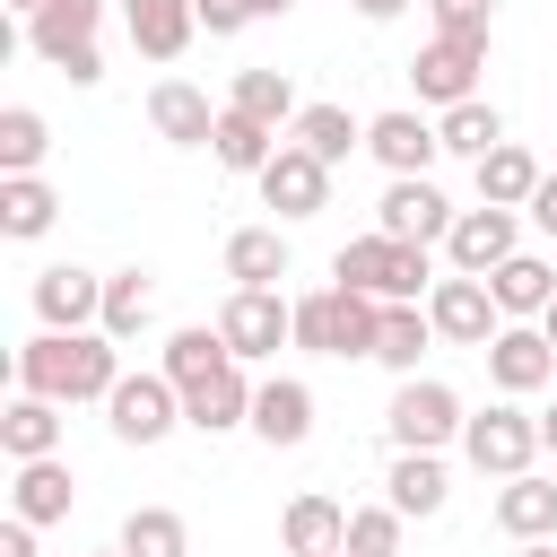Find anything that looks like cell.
Wrapping results in <instances>:
<instances>
[{"label":"cell","mask_w":557,"mask_h":557,"mask_svg":"<svg viewBox=\"0 0 557 557\" xmlns=\"http://www.w3.org/2000/svg\"><path fill=\"white\" fill-rule=\"evenodd\" d=\"M244 9H252V17H287L296 0H244Z\"/></svg>","instance_id":"obj_45"},{"label":"cell","mask_w":557,"mask_h":557,"mask_svg":"<svg viewBox=\"0 0 557 557\" xmlns=\"http://www.w3.org/2000/svg\"><path fill=\"white\" fill-rule=\"evenodd\" d=\"M540 183H548V174H540V157H531L522 139H505V148L479 157V200H487V209H531Z\"/></svg>","instance_id":"obj_28"},{"label":"cell","mask_w":557,"mask_h":557,"mask_svg":"<svg viewBox=\"0 0 557 557\" xmlns=\"http://www.w3.org/2000/svg\"><path fill=\"white\" fill-rule=\"evenodd\" d=\"M453 218H461V209H453L426 174H400V183H383V200H374V235H400V244H426V252L453 235Z\"/></svg>","instance_id":"obj_9"},{"label":"cell","mask_w":557,"mask_h":557,"mask_svg":"<svg viewBox=\"0 0 557 557\" xmlns=\"http://www.w3.org/2000/svg\"><path fill=\"white\" fill-rule=\"evenodd\" d=\"M218 339L235 348V366H261V357H278V348L296 339V305H287L278 287H235V296L218 305Z\"/></svg>","instance_id":"obj_6"},{"label":"cell","mask_w":557,"mask_h":557,"mask_svg":"<svg viewBox=\"0 0 557 557\" xmlns=\"http://www.w3.org/2000/svg\"><path fill=\"white\" fill-rule=\"evenodd\" d=\"M461 461H470L479 479H522V470L540 461V418H531L522 400L479 409V418L461 426Z\"/></svg>","instance_id":"obj_5"},{"label":"cell","mask_w":557,"mask_h":557,"mask_svg":"<svg viewBox=\"0 0 557 557\" xmlns=\"http://www.w3.org/2000/svg\"><path fill=\"white\" fill-rule=\"evenodd\" d=\"M252 392H261V383H244V366H226V374H209L200 392H183V426L235 435V426H252Z\"/></svg>","instance_id":"obj_22"},{"label":"cell","mask_w":557,"mask_h":557,"mask_svg":"<svg viewBox=\"0 0 557 557\" xmlns=\"http://www.w3.org/2000/svg\"><path fill=\"white\" fill-rule=\"evenodd\" d=\"M9 374H17V392H44V400L78 409V400H104L122 383V348L104 331H35Z\"/></svg>","instance_id":"obj_1"},{"label":"cell","mask_w":557,"mask_h":557,"mask_svg":"<svg viewBox=\"0 0 557 557\" xmlns=\"http://www.w3.org/2000/svg\"><path fill=\"white\" fill-rule=\"evenodd\" d=\"M226 113H244V122H261V131H296V87H287V70H235V87H226Z\"/></svg>","instance_id":"obj_27"},{"label":"cell","mask_w":557,"mask_h":557,"mask_svg":"<svg viewBox=\"0 0 557 557\" xmlns=\"http://www.w3.org/2000/svg\"><path fill=\"white\" fill-rule=\"evenodd\" d=\"M0 453H9V461H52V453H61V400L17 392V400L0 409Z\"/></svg>","instance_id":"obj_23"},{"label":"cell","mask_w":557,"mask_h":557,"mask_svg":"<svg viewBox=\"0 0 557 557\" xmlns=\"http://www.w3.org/2000/svg\"><path fill=\"white\" fill-rule=\"evenodd\" d=\"M496 531L522 548V540H557V479H540V470H522V479H505L496 487Z\"/></svg>","instance_id":"obj_20"},{"label":"cell","mask_w":557,"mask_h":557,"mask_svg":"<svg viewBox=\"0 0 557 557\" xmlns=\"http://www.w3.org/2000/svg\"><path fill=\"white\" fill-rule=\"evenodd\" d=\"M287 139H296V148H313V157H322V165H339V157H348V148H366V122H357V113H348V104H305V113H296V131H287Z\"/></svg>","instance_id":"obj_36"},{"label":"cell","mask_w":557,"mask_h":557,"mask_svg":"<svg viewBox=\"0 0 557 557\" xmlns=\"http://www.w3.org/2000/svg\"><path fill=\"white\" fill-rule=\"evenodd\" d=\"M540 331H548V348H557V305H548V313H540Z\"/></svg>","instance_id":"obj_48"},{"label":"cell","mask_w":557,"mask_h":557,"mask_svg":"<svg viewBox=\"0 0 557 557\" xmlns=\"http://www.w3.org/2000/svg\"><path fill=\"white\" fill-rule=\"evenodd\" d=\"M191 17H200V26H209V35H218V44H226V35H244V26H252V9H244V0H191Z\"/></svg>","instance_id":"obj_41"},{"label":"cell","mask_w":557,"mask_h":557,"mask_svg":"<svg viewBox=\"0 0 557 557\" xmlns=\"http://www.w3.org/2000/svg\"><path fill=\"white\" fill-rule=\"evenodd\" d=\"M122 26H131V44H139L148 61H174V52L200 35L191 0H122Z\"/></svg>","instance_id":"obj_26"},{"label":"cell","mask_w":557,"mask_h":557,"mask_svg":"<svg viewBox=\"0 0 557 557\" xmlns=\"http://www.w3.org/2000/svg\"><path fill=\"white\" fill-rule=\"evenodd\" d=\"M435 139H444V157H487V148H505V113L487 104V96H470V104H453V113H435Z\"/></svg>","instance_id":"obj_34"},{"label":"cell","mask_w":557,"mask_h":557,"mask_svg":"<svg viewBox=\"0 0 557 557\" xmlns=\"http://www.w3.org/2000/svg\"><path fill=\"white\" fill-rule=\"evenodd\" d=\"M0 557H35V522L9 513V522H0Z\"/></svg>","instance_id":"obj_43"},{"label":"cell","mask_w":557,"mask_h":557,"mask_svg":"<svg viewBox=\"0 0 557 557\" xmlns=\"http://www.w3.org/2000/svg\"><path fill=\"white\" fill-rule=\"evenodd\" d=\"M9 9H26V17H35V9H52V0H9Z\"/></svg>","instance_id":"obj_49"},{"label":"cell","mask_w":557,"mask_h":557,"mask_svg":"<svg viewBox=\"0 0 557 557\" xmlns=\"http://www.w3.org/2000/svg\"><path fill=\"white\" fill-rule=\"evenodd\" d=\"M104 426H113L122 444H165V435L183 426V392H174L165 374H122V383L104 392Z\"/></svg>","instance_id":"obj_8"},{"label":"cell","mask_w":557,"mask_h":557,"mask_svg":"<svg viewBox=\"0 0 557 557\" xmlns=\"http://www.w3.org/2000/svg\"><path fill=\"white\" fill-rule=\"evenodd\" d=\"M348 9H357V17H366V26H392V17H400V9H409V0H348Z\"/></svg>","instance_id":"obj_44"},{"label":"cell","mask_w":557,"mask_h":557,"mask_svg":"<svg viewBox=\"0 0 557 557\" xmlns=\"http://www.w3.org/2000/svg\"><path fill=\"white\" fill-rule=\"evenodd\" d=\"M513 557H557V540H522V548H513Z\"/></svg>","instance_id":"obj_47"},{"label":"cell","mask_w":557,"mask_h":557,"mask_svg":"<svg viewBox=\"0 0 557 557\" xmlns=\"http://www.w3.org/2000/svg\"><path fill=\"white\" fill-rule=\"evenodd\" d=\"M96 557H122V548H96Z\"/></svg>","instance_id":"obj_50"},{"label":"cell","mask_w":557,"mask_h":557,"mask_svg":"<svg viewBox=\"0 0 557 557\" xmlns=\"http://www.w3.org/2000/svg\"><path fill=\"white\" fill-rule=\"evenodd\" d=\"M226 278L235 287H278L287 278V235L278 226H235L226 235Z\"/></svg>","instance_id":"obj_31"},{"label":"cell","mask_w":557,"mask_h":557,"mask_svg":"<svg viewBox=\"0 0 557 557\" xmlns=\"http://www.w3.org/2000/svg\"><path fill=\"white\" fill-rule=\"evenodd\" d=\"M35 322H44V331H96V322H104V278L78 270V261L35 270Z\"/></svg>","instance_id":"obj_13"},{"label":"cell","mask_w":557,"mask_h":557,"mask_svg":"<svg viewBox=\"0 0 557 557\" xmlns=\"http://www.w3.org/2000/svg\"><path fill=\"white\" fill-rule=\"evenodd\" d=\"M252 435H261L270 453H296V444L313 435V383H296V374H270V383L252 392Z\"/></svg>","instance_id":"obj_18"},{"label":"cell","mask_w":557,"mask_h":557,"mask_svg":"<svg viewBox=\"0 0 557 557\" xmlns=\"http://www.w3.org/2000/svg\"><path fill=\"white\" fill-rule=\"evenodd\" d=\"M487 296H496L505 322H540V313L557 305V270H548L540 252H513L505 270H487Z\"/></svg>","instance_id":"obj_21"},{"label":"cell","mask_w":557,"mask_h":557,"mask_svg":"<svg viewBox=\"0 0 557 557\" xmlns=\"http://www.w3.org/2000/svg\"><path fill=\"white\" fill-rule=\"evenodd\" d=\"M461 426H470V409H461V392L435 383V374H409V383L392 392V409H383L392 453H444V444H461Z\"/></svg>","instance_id":"obj_4"},{"label":"cell","mask_w":557,"mask_h":557,"mask_svg":"<svg viewBox=\"0 0 557 557\" xmlns=\"http://www.w3.org/2000/svg\"><path fill=\"white\" fill-rule=\"evenodd\" d=\"M339 557H348V548H339Z\"/></svg>","instance_id":"obj_51"},{"label":"cell","mask_w":557,"mask_h":557,"mask_svg":"<svg viewBox=\"0 0 557 557\" xmlns=\"http://www.w3.org/2000/svg\"><path fill=\"white\" fill-rule=\"evenodd\" d=\"M278 148H287L278 131H261V122H244V113H218V139H209V157H218L226 174H252V183H261V165H270Z\"/></svg>","instance_id":"obj_37"},{"label":"cell","mask_w":557,"mask_h":557,"mask_svg":"<svg viewBox=\"0 0 557 557\" xmlns=\"http://www.w3.org/2000/svg\"><path fill=\"white\" fill-rule=\"evenodd\" d=\"M331 287H357L374 305H426L435 261H426V244H400V235H348L331 261Z\"/></svg>","instance_id":"obj_2"},{"label":"cell","mask_w":557,"mask_h":557,"mask_svg":"<svg viewBox=\"0 0 557 557\" xmlns=\"http://www.w3.org/2000/svg\"><path fill=\"white\" fill-rule=\"evenodd\" d=\"M148 322H157V287H148V270H113V278H104V322H96V331L122 348V339H139Z\"/></svg>","instance_id":"obj_35"},{"label":"cell","mask_w":557,"mask_h":557,"mask_svg":"<svg viewBox=\"0 0 557 557\" xmlns=\"http://www.w3.org/2000/svg\"><path fill=\"white\" fill-rule=\"evenodd\" d=\"M479 70H487V35H435V44H418L409 87H418L435 113H453V104L479 96Z\"/></svg>","instance_id":"obj_7"},{"label":"cell","mask_w":557,"mask_h":557,"mask_svg":"<svg viewBox=\"0 0 557 557\" xmlns=\"http://www.w3.org/2000/svg\"><path fill=\"white\" fill-rule=\"evenodd\" d=\"M426 348H435V322H426V305H383V331H374V366H392V374L409 383Z\"/></svg>","instance_id":"obj_32"},{"label":"cell","mask_w":557,"mask_h":557,"mask_svg":"<svg viewBox=\"0 0 557 557\" xmlns=\"http://www.w3.org/2000/svg\"><path fill=\"white\" fill-rule=\"evenodd\" d=\"M426 322H435V339H453V348H487V339L505 331L487 278H461V270H444V278L426 287Z\"/></svg>","instance_id":"obj_11"},{"label":"cell","mask_w":557,"mask_h":557,"mask_svg":"<svg viewBox=\"0 0 557 557\" xmlns=\"http://www.w3.org/2000/svg\"><path fill=\"white\" fill-rule=\"evenodd\" d=\"M366 157L400 183V174H426V165L444 157V139H435V122H418V113H374V122H366Z\"/></svg>","instance_id":"obj_17"},{"label":"cell","mask_w":557,"mask_h":557,"mask_svg":"<svg viewBox=\"0 0 557 557\" xmlns=\"http://www.w3.org/2000/svg\"><path fill=\"white\" fill-rule=\"evenodd\" d=\"M400 531H409L400 505H357L348 513V557H400Z\"/></svg>","instance_id":"obj_39"},{"label":"cell","mask_w":557,"mask_h":557,"mask_svg":"<svg viewBox=\"0 0 557 557\" xmlns=\"http://www.w3.org/2000/svg\"><path fill=\"white\" fill-rule=\"evenodd\" d=\"M278 548H287V557H339V548H348V505L322 496V487H305V496L278 513Z\"/></svg>","instance_id":"obj_19"},{"label":"cell","mask_w":557,"mask_h":557,"mask_svg":"<svg viewBox=\"0 0 557 557\" xmlns=\"http://www.w3.org/2000/svg\"><path fill=\"white\" fill-rule=\"evenodd\" d=\"M70 496H78V487H70V461H61V453H52V461H17V479H9V513L35 522V531H44V522H70Z\"/></svg>","instance_id":"obj_25"},{"label":"cell","mask_w":557,"mask_h":557,"mask_svg":"<svg viewBox=\"0 0 557 557\" xmlns=\"http://www.w3.org/2000/svg\"><path fill=\"white\" fill-rule=\"evenodd\" d=\"M96 26H104V0H52L26 17V44H35V61L70 70L78 52H96Z\"/></svg>","instance_id":"obj_16"},{"label":"cell","mask_w":557,"mask_h":557,"mask_svg":"<svg viewBox=\"0 0 557 557\" xmlns=\"http://www.w3.org/2000/svg\"><path fill=\"white\" fill-rule=\"evenodd\" d=\"M374 331H383V305L357 287L296 296V348H313V357H374Z\"/></svg>","instance_id":"obj_3"},{"label":"cell","mask_w":557,"mask_h":557,"mask_svg":"<svg viewBox=\"0 0 557 557\" xmlns=\"http://www.w3.org/2000/svg\"><path fill=\"white\" fill-rule=\"evenodd\" d=\"M226 366H235V348H226L209 322H183V331L165 339V366H157V374H165L174 392H200V383H209V374H226Z\"/></svg>","instance_id":"obj_29"},{"label":"cell","mask_w":557,"mask_h":557,"mask_svg":"<svg viewBox=\"0 0 557 557\" xmlns=\"http://www.w3.org/2000/svg\"><path fill=\"white\" fill-rule=\"evenodd\" d=\"M52 218H61V191L44 174H0V235L35 244V235H52Z\"/></svg>","instance_id":"obj_30"},{"label":"cell","mask_w":557,"mask_h":557,"mask_svg":"<svg viewBox=\"0 0 557 557\" xmlns=\"http://www.w3.org/2000/svg\"><path fill=\"white\" fill-rule=\"evenodd\" d=\"M44 157H52V122L35 104H9L0 113V174H44Z\"/></svg>","instance_id":"obj_38"},{"label":"cell","mask_w":557,"mask_h":557,"mask_svg":"<svg viewBox=\"0 0 557 557\" xmlns=\"http://www.w3.org/2000/svg\"><path fill=\"white\" fill-rule=\"evenodd\" d=\"M218 113H226V104H209L191 78H157V87H148V131H157L165 148H209V139H218Z\"/></svg>","instance_id":"obj_14"},{"label":"cell","mask_w":557,"mask_h":557,"mask_svg":"<svg viewBox=\"0 0 557 557\" xmlns=\"http://www.w3.org/2000/svg\"><path fill=\"white\" fill-rule=\"evenodd\" d=\"M531 226H540V235H548V244H557V174H548V183H540V191H531Z\"/></svg>","instance_id":"obj_42"},{"label":"cell","mask_w":557,"mask_h":557,"mask_svg":"<svg viewBox=\"0 0 557 557\" xmlns=\"http://www.w3.org/2000/svg\"><path fill=\"white\" fill-rule=\"evenodd\" d=\"M444 496H453L444 453H392V470H383V505H400L409 522H426V513H444Z\"/></svg>","instance_id":"obj_24"},{"label":"cell","mask_w":557,"mask_h":557,"mask_svg":"<svg viewBox=\"0 0 557 557\" xmlns=\"http://www.w3.org/2000/svg\"><path fill=\"white\" fill-rule=\"evenodd\" d=\"M113 548H122V557H191V522H183L174 505H131Z\"/></svg>","instance_id":"obj_33"},{"label":"cell","mask_w":557,"mask_h":557,"mask_svg":"<svg viewBox=\"0 0 557 557\" xmlns=\"http://www.w3.org/2000/svg\"><path fill=\"white\" fill-rule=\"evenodd\" d=\"M435 35H487L496 26V0H426Z\"/></svg>","instance_id":"obj_40"},{"label":"cell","mask_w":557,"mask_h":557,"mask_svg":"<svg viewBox=\"0 0 557 557\" xmlns=\"http://www.w3.org/2000/svg\"><path fill=\"white\" fill-rule=\"evenodd\" d=\"M261 200H270L278 218H313V209L331 200V165H322L313 148H296V139H287V148L261 165Z\"/></svg>","instance_id":"obj_15"},{"label":"cell","mask_w":557,"mask_h":557,"mask_svg":"<svg viewBox=\"0 0 557 557\" xmlns=\"http://www.w3.org/2000/svg\"><path fill=\"white\" fill-rule=\"evenodd\" d=\"M479 357H487V383H496L505 400H531V392L557 374V348H548V331H540V322H505Z\"/></svg>","instance_id":"obj_12"},{"label":"cell","mask_w":557,"mask_h":557,"mask_svg":"<svg viewBox=\"0 0 557 557\" xmlns=\"http://www.w3.org/2000/svg\"><path fill=\"white\" fill-rule=\"evenodd\" d=\"M522 252V209H461L453 218V235H444V261L461 270V278H487V270H505Z\"/></svg>","instance_id":"obj_10"},{"label":"cell","mask_w":557,"mask_h":557,"mask_svg":"<svg viewBox=\"0 0 557 557\" xmlns=\"http://www.w3.org/2000/svg\"><path fill=\"white\" fill-rule=\"evenodd\" d=\"M540 453H557V409H540Z\"/></svg>","instance_id":"obj_46"}]
</instances>
